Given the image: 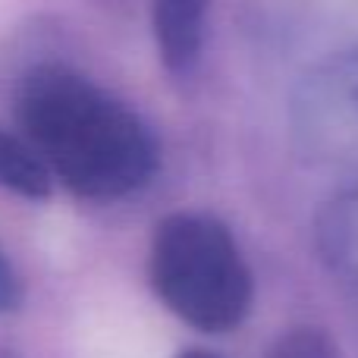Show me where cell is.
Masks as SVG:
<instances>
[{
    "instance_id": "1",
    "label": "cell",
    "mask_w": 358,
    "mask_h": 358,
    "mask_svg": "<svg viewBox=\"0 0 358 358\" xmlns=\"http://www.w3.org/2000/svg\"><path fill=\"white\" fill-rule=\"evenodd\" d=\"M13 113L54 182L88 201L129 198L161 170V142L151 126L117 94L60 63L22 73Z\"/></svg>"
},
{
    "instance_id": "2",
    "label": "cell",
    "mask_w": 358,
    "mask_h": 358,
    "mask_svg": "<svg viewBox=\"0 0 358 358\" xmlns=\"http://www.w3.org/2000/svg\"><path fill=\"white\" fill-rule=\"evenodd\" d=\"M148 277L164 308L201 334H229L252 311L245 255L233 229L201 210H176L157 223Z\"/></svg>"
},
{
    "instance_id": "3",
    "label": "cell",
    "mask_w": 358,
    "mask_h": 358,
    "mask_svg": "<svg viewBox=\"0 0 358 358\" xmlns=\"http://www.w3.org/2000/svg\"><path fill=\"white\" fill-rule=\"evenodd\" d=\"M292 132L321 161L358 157V50L305 76L292 94Z\"/></svg>"
},
{
    "instance_id": "4",
    "label": "cell",
    "mask_w": 358,
    "mask_h": 358,
    "mask_svg": "<svg viewBox=\"0 0 358 358\" xmlns=\"http://www.w3.org/2000/svg\"><path fill=\"white\" fill-rule=\"evenodd\" d=\"M214 0H155L151 22L167 73L189 76L198 66L208 38V16Z\"/></svg>"
},
{
    "instance_id": "5",
    "label": "cell",
    "mask_w": 358,
    "mask_h": 358,
    "mask_svg": "<svg viewBox=\"0 0 358 358\" xmlns=\"http://www.w3.org/2000/svg\"><path fill=\"white\" fill-rule=\"evenodd\" d=\"M317 252L334 283L358 305V185L340 192L321 210Z\"/></svg>"
},
{
    "instance_id": "6",
    "label": "cell",
    "mask_w": 358,
    "mask_h": 358,
    "mask_svg": "<svg viewBox=\"0 0 358 358\" xmlns=\"http://www.w3.org/2000/svg\"><path fill=\"white\" fill-rule=\"evenodd\" d=\"M54 176L22 132L0 126V189L19 198H48Z\"/></svg>"
},
{
    "instance_id": "7",
    "label": "cell",
    "mask_w": 358,
    "mask_h": 358,
    "mask_svg": "<svg viewBox=\"0 0 358 358\" xmlns=\"http://www.w3.org/2000/svg\"><path fill=\"white\" fill-rule=\"evenodd\" d=\"M267 358H343L336 343L324 330L315 327H292L273 340Z\"/></svg>"
},
{
    "instance_id": "8",
    "label": "cell",
    "mask_w": 358,
    "mask_h": 358,
    "mask_svg": "<svg viewBox=\"0 0 358 358\" xmlns=\"http://www.w3.org/2000/svg\"><path fill=\"white\" fill-rule=\"evenodd\" d=\"M22 305V280H19L13 261L0 248V315H10Z\"/></svg>"
},
{
    "instance_id": "9",
    "label": "cell",
    "mask_w": 358,
    "mask_h": 358,
    "mask_svg": "<svg viewBox=\"0 0 358 358\" xmlns=\"http://www.w3.org/2000/svg\"><path fill=\"white\" fill-rule=\"evenodd\" d=\"M176 358H220V355L204 352V349H189V352H182V355H176Z\"/></svg>"
},
{
    "instance_id": "10",
    "label": "cell",
    "mask_w": 358,
    "mask_h": 358,
    "mask_svg": "<svg viewBox=\"0 0 358 358\" xmlns=\"http://www.w3.org/2000/svg\"><path fill=\"white\" fill-rule=\"evenodd\" d=\"M0 358H16L13 352H6V349H0Z\"/></svg>"
}]
</instances>
